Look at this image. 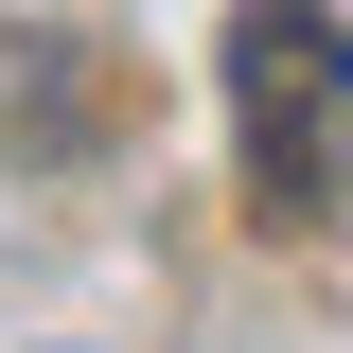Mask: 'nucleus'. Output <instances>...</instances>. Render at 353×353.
I'll return each instance as SVG.
<instances>
[{
    "label": "nucleus",
    "instance_id": "obj_1",
    "mask_svg": "<svg viewBox=\"0 0 353 353\" xmlns=\"http://www.w3.org/2000/svg\"><path fill=\"white\" fill-rule=\"evenodd\" d=\"M230 176L265 212H336L353 194V18L336 0H230Z\"/></svg>",
    "mask_w": 353,
    "mask_h": 353
}]
</instances>
